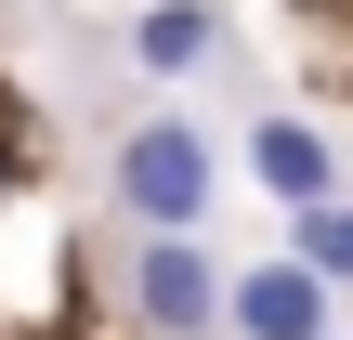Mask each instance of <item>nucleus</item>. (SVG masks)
<instances>
[{"label": "nucleus", "instance_id": "obj_2", "mask_svg": "<svg viewBox=\"0 0 353 340\" xmlns=\"http://www.w3.org/2000/svg\"><path fill=\"white\" fill-rule=\"evenodd\" d=\"M131 314H144V340H223L210 236H131Z\"/></svg>", "mask_w": 353, "mask_h": 340}, {"label": "nucleus", "instance_id": "obj_1", "mask_svg": "<svg viewBox=\"0 0 353 340\" xmlns=\"http://www.w3.org/2000/svg\"><path fill=\"white\" fill-rule=\"evenodd\" d=\"M105 197L131 210V236H196L223 210V131L183 118V105H144L118 144H105Z\"/></svg>", "mask_w": 353, "mask_h": 340}, {"label": "nucleus", "instance_id": "obj_5", "mask_svg": "<svg viewBox=\"0 0 353 340\" xmlns=\"http://www.w3.org/2000/svg\"><path fill=\"white\" fill-rule=\"evenodd\" d=\"M118 52H131V66H144V79H196V66H210V52H223V13H210V0H144V13H131V39H118Z\"/></svg>", "mask_w": 353, "mask_h": 340}, {"label": "nucleus", "instance_id": "obj_4", "mask_svg": "<svg viewBox=\"0 0 353 340\" xmlns=\"http://www.w3.org/2000/svg\"><path fill=\"white\" fill-rule=\"evenodd\" d=\"M223 340H341V288H314L288 249L223 275Z\"/></svg>", "mask_w": 353, "mask_h": 340}, {"label": "nucleus", "instance_id": "obj_6", "mask_svg": "<svg viewBox=\"0 0 353 340\" xmlns=\"http://www.w3.org/2000/svg\"><path fill=\"white\" fill-rule=\"evenodd\" d=\"M288 262H301L314 288H353V197H327V210L288 223Z\"/></svg>", "mask_w": 353, "mask_h": 340}, {"label": "nucleus", "instance_id": "obj_3", "mask_svg": "<svg viewBox=\"0 0 353 340\" xmlns=\"http://www.w3.org/2000/svg\"><path fill=\"white\" fill-rule=\"evenodd\" d=\"M236 170H249L288 223H301V210H327V197H353V183H341V131H327V118H301V105L249 118V131H236Z\"/></svg>", "mask_w": 353, "mask_h": 340}, {"label": "nucleus", "instance_id": "obj_7", "mask_svg": "<svg viewBox=\"0 0 353 340\" xmlns=\"http://www.w3.org/2000/svg\"><path fill=\"white\" fill-rule=\"evenodd\" d=\"M301 13H314V0H301Z\"/></svg>", "mask_w": 353, "mask_h": 340}]
</instances>
